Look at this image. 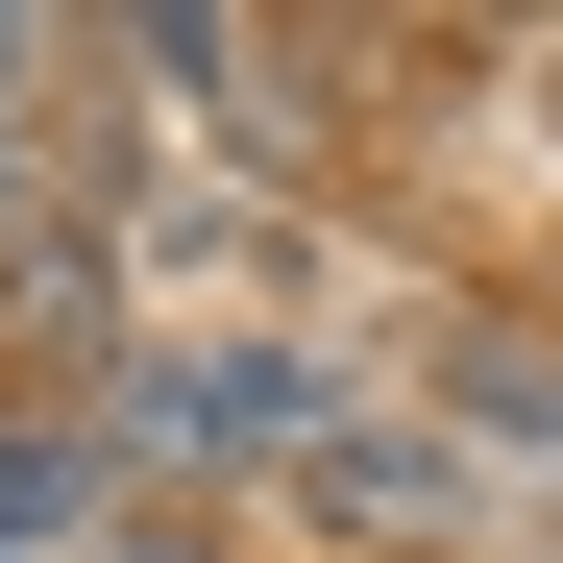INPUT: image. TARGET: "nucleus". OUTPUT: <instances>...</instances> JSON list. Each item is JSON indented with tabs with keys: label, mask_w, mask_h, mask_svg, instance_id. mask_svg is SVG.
Wrapping results in <instances>:
<instances>
[{
	"label": "nucleus",
	"mask_w": 563,
	"mask_h": 563,
	"mask_svg": "<svg viewBox=\"0 0 563 563\" xmlns=\"http://www.w3.org/2000/svg\"><path fill=\"white\" fill-rule=\"evenodd\" d=\"M99 441H123V465H295V441H319V367H295V343H123Z\"/></svg>",
	"instance_id": "nucleus-1"
},
{
	"label": "nucleus",
	"mask_w": 563,
	"mask_h": 563,
	"mask_svg": "<svg viewBox=\"0 0 563 563\" xmlns=\"http://www.w3.org/2000/svg\"><path fill=\"white\" fill-rule=\"evenodd\" d=\"M123 539V441L99 417H0V563H99Z\"/></svg>",
	"instance_id": "nucleus-2"
},
{
	"label": "nucleus",
	"mask_w": 563,
	"mask_h": 563,
	"mask_svg": "<svg viewBox=\"0 0 563 563\" xmlns=\"http://www.w3.org/2000/svg\"><path fill=\"white\" fill-rule=\"evenodd\" d=\"M319 490H343L367 539H441V515H490V465H465V441H417V417H343V441H319Z\"/></svg>",
	"instance_id": "nucleus-3"
},
{
	"label": "nucleus",
	"mask_w": 563,
	"mask_h": 563,
	"mask_svg": "<svg viewBox=\"0 0 563 563\" xmlns=\"http://www.w3.org/2000/svg\"><path fill=\"white\" fill-rule=\"evenodd\" d=\"M0 343H123V245L99 221H0Z\"/></svg>",
	"instance_id": "nucleus-4"
},
{
	"label": "nucleus",
	"mask_w": 563,
	"mask_h": 563,
	"mask_svg": "<svg viewBox=\"0 0 563 563\" xmlns=\"http://www.w3.org/2000/svg\"><path fill=\"white\" fill-rule=\"evenodd\" d=\"M465 417H490V441L539 465V490H563V343H515V319H465V343H441V441H465Z\"/></svg>",
	"instance_id": "nucleus-5"
},
{
	"label": "nucleus",
	"mask_w": 563,
	"mask_h": 563,
	"mask_svg": "<svg viewBox=\"0 0 563 563\" xmlns=\"http://www.w3.org/2000/svg\"><path fill=\"white\" fill-rule=\"evenodd\" d=\"M25 74H49V25H0V123H25Z\"/></svg>",
	"instance_id": "nucleus-6"
}]
</instances>
